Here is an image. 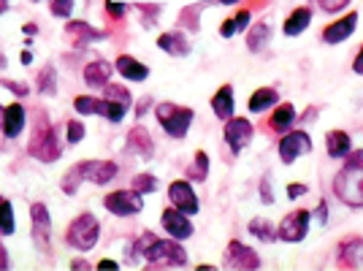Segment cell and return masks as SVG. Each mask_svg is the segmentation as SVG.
<instances>
[{
	"label": "cell",
	"instance_id": "obj_1",
	"mask_svg": "<svg viewBox=\"0 0 363 271\" xmlns=\"http://www.w3.org/2000/svg\"><path fill=\"white\" fill-rule=\"evenodd\" d=\"M333 193L342 204L363 209V152L350 155L345 168L333 177Z\"/></svg>",
	"mask_w": 363,
	"mask_h": 271
},
{
	"label": "cell",
	"instance_id": "obj_2",
	"mask_svg": "<svg viewBox=\"0 0 363 271\" xmlns=\"http://www.w3.org/2000/svg\"><path fill=\"white\" fill-rule=\"evenodd\" d=\"M117 163L111 160H82L76 163L65 177H62V193L65 196H74L79 190L82 182H92V184H108V182L117 177Z\"/></svg>",
	"mask_w": 363,
	"mask_h": 271
},
{
	"label": "cell",
	"instance_id": "obj_3",
	"mask_svg": "<svg viewBox=\"0 0 363 271\" xmlns=\"http://www.w3.org/2000/svg\"><path fill=\"white\" fill-rule=\"evenodd\" d=\"M155 114H157V120H160V125H163V131H166L171 138H184L187 131H190V125H193V117H196L193 109L177 106V104H171V101L155 106Z\"/></svg>",
	"mask_w": 363,
	"mask_h": 271
},
{
	"label": "cell",
	"instance_id": "obj_4",
	"mask_svg": "<svg viewBox=\"0 0 363 271\" xmlns=\"http://www.w3.org/2000/svg\"><path fill=\"white\" fill-rule=\"evenodd\" d=\"M101 239V223L95 220V214L90 211H84V214H79L74 223L68 226V233H65V241L79 250V253H90L92 247L98 244Z\"/></svg>",
	"mask_w": 363,
	"mask_h": 271
},
{
	"label": "cell",
	"instance_id": "obj_5",
	"mask_svg": "<svg viewBox=\"0 0 363 271\" xmlns=\"http://www.w3.org/2000/svg\"><path fill=\"white\" fill-rule=\"evenodd\" d=\"M150 260V266H187V253L184 247H179L177 239H155L147 244L144 255Z\"/></svg>",
	"mask_w": 363,
	"mask_h": 271
},
{
	"label": "cell",
	"instance_id": "obj_6",
	"mask_svg": "<svg viewBox=\"0 0 363 271\" xmlns=\"http://www.w3.org/2000/svg\"><path fill=\"white\" fill-rule=\"evenodd\" d=\"M33 157H38L41 163H52L62 155L60 150V138H57V131L52 125H44L38 133L30 138V147H28Z\"/></svg>",
	"mask_w": 363,
	"mask_h": 271
},
{
	"label": "cell",
	"instance_id": "obj_7",
	"mask_svg": "<svg viewBox=\"0 0 363 271\" xmlns=\"http://www.w3.org/2000/svg\"><path fill=\"white\" fill-rule=\"evenodd\" d=\"M309 223H312V211L309 209H298V211H290L288 217L279 223L277 228V236L282 241H303L306 233H309Z\"/></svg>",
	"mask_w": 363,
	"mask_h": 271
},
{
	"label": "cell",
	"instance_id": "obj_8",
	"mask_svg": "<svg viewBox=\"0 0 363 271\" xmlns=\"http://www.w3.org/2000/svg\"><path fill=\"white\" fill-rule=\"evenodd\" d=\"M104 206L117 217H133L138 211H144V201L136 190H114L104 198Z\"/></svg>",
	"mask_w": 363,
	"mask_h": 271
},
{
	"label": "cell",
	"instance_id": "obj_9",
	"mask_svg": "<svg viewBox=\"0 0 363 271\" xmlns=\"http://www.w3.org/2000/svg\"><path fill=\"white\" fill-rule=\"evenodd\" d=\"M30 220H33V241L41 253H52V217L41 201H35L30 206Z\"/></svg>",
	"mask_w": 363,
	"mask_h": 271
},
{
	"label": "cell",
	"instance_id": "obj_10",
	"mask_svg": "<svg viewBox=\"0 0 363 271\" xmlns=\"http://www.w3.org/2000/svg\"><path fill=\"white\" fill-rule=\"evenodd\" d=\"M312 152V138L303 131H288L279 141V160L282 163H296L301 155H309Z\"/></svg>",
	"mask_w": 363,
	"mask_h": 271
},
{
	"label": "cell",
	"instance_id": "obj_11",
	"mask_svg": "<svg viewBox=\"0 0 363 271\" xmlns=\"http://www.w3.org/2000/svg\"><path fill=\"white\" fill-rule=\"evenodd\" d=\"M252 133H255V128H252V122L247 120V117H230V120L225 122V131H223L225 144L230 147L233 155H239V152L252 141Z\"/></svg>",
	"mask_w": 363,
	"mask_h": 271
},
{
	"label": "cell",
	"instance_id": "obj_12",
	"mask_svg": "<svg viewBox=\"0 0 363 271\" xmlns=\"http://www.w3.org/2000/svg\"><path fill=\"white\" fill-rule=\"evenodd\" d=\"M168 198H171V206H177V209L184 211V214H198V209H201L190 179L171 182V184H168Z\"/></svg>",
	"mask_w": 363,
	"mask_h": 271
},
{
	"label": "cell",
	"instance_id": "obj_13",
	"mask_svg": "<svg viewBox=\"0 0 363 271\" xmlns=\"http://www.w3.org/2000/svg\"><path fill=\"white\" fill-rule=\"evenodd\" d=\"M160 223H163V231H166L171 239H190L193 236V223H190V214H184V211H179L177 206H171V209L163 211V217H160Z\"/></svg>",
	"mask_w": 363,
	"mask_h": 271
},
{
	"label": "cell",
	"instance_id": "obj_14",
	"mask_svg": "<svg viewBox=\"0 0 363 271\" xmlns=\"http://www.w3.org/2000/svg\"><path fill=\"white\" fill-rule=\"evenodd\" d=\"M225 266L228 269H260V258L252 247L242 241H230L225 250Z\"/></svg>",
	"mask_w": 363,
	"mask_h": 271
},
{
	"label": "cell",
	"instance_id": "obj_15",
	"mask_svg": "<svg viewBox=\"0 0 363 271\" xmlns=\"http://www.w3.org/2000/svg\"><path fill=\"white\" fill-rule=\"evenodd\" d=\"M355 28H358V14L352 11V14H345L342 19H333L331 25L323 31V41L325 44H342L355 33Z\"/></svg>",
	"mask_w": 363,
	"mask_h": 271
},
{
	"label": "cell",
	"instance_id": "obj_16",
	"mask_svg": "<svg viewBox=\"0 0 363 271\" xmlns=\"http://www.w3.org/2000/svg\"><path fill=\"white\" fill-rule=\"evenodd\" d=\"M336 260H339L342 269H358V266H363V239L350 236V239L342 241L339 250H336Z\"/></svg>",
	"mask_w": 363,
	"mask_h": 271
},
{
	"label": "cell",
	"instance_id": "obj_17",
	"mask_svg": "<svg viewBox=\"0 0 363 271\" xmlns=\"http://www.w3.org/2000/svg\"><path fill=\"white\" fill-rule=\"evenodd\" d=\"M0 128L9 138H16V136L25 131V106L22 104H9L3 109V120H0Z\"/></svg>",
	"mask_w": 363,
	"mask_h": 271
},
{
	"label": "cell",
	"instance_id": "obj_18",
	"mask_svg": "<svg viewBox=\"0 0 363 271\" xmlns=\"http://www.w3.org/2000/svg\"><path fill=\"white\" fill-rule=\"evenodd\" d=\"M65 33L74 35L79 44H92V41H104L106 38V31H98V28H92L87 22H82V19H68L65 22Z\"/></svg>",
	"mask_w": 363,
	"mask_h": 271
},
{
	"label": "cell",
	"instance_id": "obj_19",
	"mask_svg": "<svg viewBox=\"0 0 363 271\" xmlns=\"http://www.w3.org/2000/svg\"><path fill=\"white\" fill-rule=\"evenodd\" d=\"M114 68H117V74L122 79H128V82H144L147 76H150V68L144 65V62H138L136 57H130V55H120L117 62H114Z\"/></svg>",
	"mask_w": 363,
	"mask_h": 271
},
{
	"label": "cell",
	"instance_id": "obj_20",
	"mask_svg": "<svg viewBox=\"0 0 363 271\" xmlns=\"http://www.w3.org/2000/svg\"><path fill=\"white\" fill-rule=\"evenodd\" d=\"M128 152L130 155H138V157H152V152H155V144H152V136L147 133V128H141L136 125L130 133H128Z\"/></svg>",
	"mask_w": 363,
	"mask_h": 271
},
{
	"label": "cell",
	"instance_id": "obj_21",
	"mask_svg": "<svg viewBox=\"0 0 363 271\" xmlns=\"http://www.w3.org/2000/svg\"><path fill=\"white\" fill-rule=\"evenodd\" d=\"M157 46L166 52V55H174V57H182V55H190V41L187 35L179 31H168L157 38Z\"/></svg>",
	"mask_w": 363,
	"mask_h": 271
},
{
	"label": "cell",
	"instance_id": "obj_22",
	"mask_svg": "<svg viewBox=\"0 0 363 271\" xmlns=\"http://www.w3.org/2000/svg\"><path fill=\"white\" fill-rule=\"evenodd\" d=\"M233 109H236V104H233V87L225 84V87H220V90L214 92L212 111H214V117H217V120L228 122L230 117H233Z\"/></svg>",
	"mask_w": 363,
	"mask_h": 271
},
{
	"label": "cell",
	"instance_id": "obj_23",
	"mask_svg": "<svg viewBox=\"0 0 363 271\" xmlns=\"http://www.w3.org/2000/svg\"><path fill=\"white\" fill-rule=\"evenodd\" d=\"M111 71H114V65L106 60L90 62V65L84 68V84H87V87H106Z\"/></svg>",
	"mask_w": 363,
	"mask_h": 271
},
{
	"label": "cell",
	"instance_id": "obj_24",
	"mask_svg": "<svg viewBox=\"0 0 363 271\" xmlns=\"http://www.w3.org/2000/svg\"><path fill=\"white\" fill-rule=\"evenodd\" d=\"M296 125V106L293 104H279L272 114V131L274 133H288L290 128Z\"/></svg>",
	"mask_w": 363,
	"mask_h": 271
},
{
	"label": "cell",
	"instance_id": "obj_25",
	"mask_svg": "<svg viewBox=\"0 0 363 271\" xmlns=\"http://www.w3.org/2000/svg\"><path fill=\"white\" fill-rule=\"evenodd\" d=\"M309 22H312V9H306V6H301V9H296V11H290V16L285 19V25H282V31H285V35H301L306 28H309Z\"/></svg>",
	"mask_w": 363,
	"mask_h": 271
},
{
	"label": "cell",
	"instance_id": "obj_26",
	"mask_svg": "<svg viewBox=\"0 0 363 271\" xmlns=\"http://www.w3.org/2000/svg\"><path fill=\"white\" fill-rule=\"evenodd\" d=\"M325 147H328V155L339 160V157H347L352 152V141H350V136L345 131H331L325 136Z\"/></svg>",
	"mask_w": 363,
	"mask_h": 271
},
{
	"label": "cell",
	"instance_id": "obj_27",
	"mask_svg": "<svg viewBox=\"0 0 363 271\" xmlns=\"http://www.w3.org/2000/svg\"><path fill=\"white\" fill-rule=\"evenodd\" d=\"M279 104V92L274 90V87H260V90H255L252 95H250V111H255V114H260V111H266V109H272V106Z\"/></svg>",
	"mask_w": 363,
	"mask_h": 271
},
{
	"label": "cell",
	"instance_id": "obj_28",
	"mask_svg": "<svg viewBox=\"0 0 363 271\" xmlns=\"http://www.w3.org/2000/svg\"><path fill=\"white\" fill-rule=\"evenodd\" d=\"M269 38H272V25L269 22H257L247 33V49L250 52H260L263 46L269 44Z\"/></svg>",
	"mask_w": 363,
	"mask_h": 271
},
{
	"label": "cell",
	"instance_id": "obj_29",
	"mask_svg": "<svg viewBox=\"0 0 363 271\" xmlns=\"http://www.w3.org/2000/svg\"><path fill=\"white\" fill-rule=\"evenodd\" d=\"M209 177V155L203 150L196 152V157H193V163L187 168V179L190 182H206Z\"/></svg>",
	"mask_w": 363,
	"mask_h": 271
},
{
	"label": "cell",
	"instance_id": "obj_30",
	"mask_svg": "<svg viewBox=\"0 0 363 271\" xmlns=\"http://www.w3.org/2000/svg\"><path fill=\"white\" fill-rule=\"evenodd\" d=\"M247 231L255 236V239L260 241H277L279 236H277V228L266 220V217H255V220H250V226H247Z\"/></svg>",
	"mask_w": 363,
	"mask_h": 271
},
{
	"label": "cell",
	"instance_id": "obj_31",
	"mask_svg": "<svg viewBox=\"0 0 363 271\" xmlns=\"http://www.w3.org/2000/svg\"><path fill=\"white\" fill-rule=\"evenodd\" d=\"M35 90L41 92V95H55V92H57V71H55L52 65H46V68H41Z\"/></svg>",
	"mask_w": 363,
	"mask_h": 271
},
{
	"label": "cell",
	"instance_id": "obj_32",
	"mask_svg": "<svg viewBox=\"0 0 363 271\" xmlns=\"http://www.w3.org/2000/svg\"><path fill=\"white\" fill-rule=\"evenodd\" d=\"M128 109H130V106L122 104V101H114V98H104V117H106L108 122H114V125L125 120Z\"/></svg>",
	"mask_w": 363,
	"mask_h": 271
},
{
	"label": "cell",
	"instance_id": "obj_33",
	"mask_svg": "<svg viewBox=\"0 0 363 271\" xmlns=\"http://www.w3.org/2000/svg\"><path fill=\"white\" fill-rule=\"evenodd\" d=\"M74 109L79 114H101L104 117V101H98L92 95H79L74 101Z\"/></svg>",
	"mask_w": 363,
	"mask_h": 271
},
{
	"label": "cell",
	"instance_id": "obj_34",
	"mask_svg": "<svg viewBox=\"0 0 363 271\" xmlns=\"http://www.w3.org/2000/svg\"><path fill=\"white\" fill-rule=\"evenodd\" d=\"M14 228V206L9 201H0V236H11Z\"/></svg>",
	"mask_w": 363,
	"mask_h": 271
},
{
	"label": "cell",
	"instance_id": "obj_35",
	"mask_svg": "<svg viewBox=\"0 0 363 271\" xmlns=\"http://www.w3.org/2000/svg\"><path fill=\"white\" fill-rule=\"evenodd\" d=\"M130 190H136L138 196H147V193H155L157 190V179L152 174H136L133 182H130Z\"/></svg>",
	"mask_w": 363,
	"mask_h": 271
},
{
	"label": "cell",
	"instance_id": "obj_36",
	"mask_svg": "<svg viewBox=\"0 0 363 271\" xmlns=\"http://www.w3.org/2000/svg\"><path fill=\"white\" fill-rule=\"evenodd\" d=\"M104 98H114V101H122V104H133V98H130V92L125 90L122 84H106L104 87Z\"/></svg>",
	"mask_w": 363,
	"mask_h": 271
},
{
	"label": "cell",
	"instance_id": "obj_37",
	"mask_svg": "<svg viewBox=\"0 0 363 271\" xmlns=\"http://www.w3.org/2000/svg\"><path fill=\"white\" fill-rule=\"evenodd\" d=\"M84 136H87V131H84V122H79V120L68 122V128H65V138H68V144H79Z\"/></svg>",
	"mask_w": 363,
	"mask_h": 271
},
{
	"label": "cell",
	"instance_id": "obj_38",
	"mask_svg": "<svg viewBox=\"0 0 363 271\" xmlns=\"http://www.w3.org/2000/svg\"><path fill=\"white\" fill-rule=\"evenodd\" d=\"M52 16H60V19H68L74 14V0H52Z\"/></svg>",
	"mask_w": 363,
	"mask_h": 271
},
{
	"label": "cell",
	"instance_id": "obj_39",
	"mask_svg": "<svg viewBox=\"0 0 363 271\" xmlns=\"http://www.w3.org/2000/svg\"><path fill=\"white\" fill-rule=\"evenodd\" d=\"M318 6L325 14H339L342 9H347L350 0H318Z\"/></svg>",
	"mask_w": 363,
	"mask_h": 271
},
{
	"label": "cell",
	"instance_id": "obj_40",
	"mask_svg": "<svg viewBox=\"0 0 363 271\" xmlns=\"http://www.w3.org/2000/svg\"><path fill=\"white\" fill-rule=\"evenodd\" d=\"M250 19H252V9L247 6V9H242L239 14L233 16V22H236V31H247V25H250Z\"/></svg>",
	"mask_w": 363,
	"mask_h": 271
},
{
	"label": "cell",
	"instance_id": "obj_41",
	"mask_svg": "<svg viewBox=\"0 0 363 271\" xmlns=\"http://www.w3.org/2000/svg\"><path fill=\"white\" fill-rule=\"evenodd\" d=\"M106 11L114 16V19H120V16H125L128 6H125V3H114V0H106Z\"/></svg>",
	"mask_w": 363,
	"mask_h": 271
},
{
	"label": "cell",
	"instance_id": "obj_42",
	"mask_svg": "<svg viewBox=\"0 0 363 271\" xmlns=\"http://www.w3.org/2000/svg\"><path fill=\"white\" fill-rule=\"evenodd\" d=\"M306 184L303 182H293V184H288V198H301V196H306Z\"/></svg>",
	"mask_w": 363,
	"mask_h": 271
},
{
	"label": "cell",
	"instance_id": "obj_43",
	"mask_svg": "<svg viewBox=\"0 0 363 271\" xmlns=\"http://www.w3.org/2000/svg\"><path fill=\"white\" fill-rule=\"evenodd\" d=\"M3 87H6V90H11L14 95H28V92H30L28 84H19V82H3Z\"/></svg>",
	"mask_w": 363,
	"mask_h": 271
},
{
	"label": "cell",
	"instance_id": "obj_44",
	"mask_svg": "<svg viewBox=\"0 0 363 271\" xmlns=\"http://www.w3.org/2000/svg\"><path fill=\"white\" fill-rule=\"evenodd\" d=\"M260 201H263V204H274V193H272L269 179H263V184H260Z\"/></svg>",
	"mask_w": 363,
	"mask_h": 271
},
{
	"label": "cell",
	"instance_id": "obj_45",
	"mask_svg": "<svg viewBox=\"0 0 363 271\" xmlns=\"http://www.w3.org/2000/svg\"><path fill=\"white\" fill-rule=\"evenodd\" d=\"M233 33H236V22H233V19H225V22L220 25V35H223V38H230Z\"/></svg>",
	"mask_w": 363,
	"mask_h": 271
},
{
	"label": "cell",
	"instance_id": "obj_46",
	"mask_svg": "<svg viewBox=\"0 0 363 271\" xmlns=\"http://www.w3.org/2000/svg\"><path fill=\"white\" fill-rule=\"evenodd\" d=\"M352 71L363 76V46H361V52L355 55V60H352Z\"/></svg>",
	"mask_w": 363,
	"mask_h": 271
},
{
	"label": "cell",
	"instance_id": "obj_47",
	"mask_svg": "<svg viewBox=\"0 0 363 271\" xmlns=\"http://www.w3.org/2000/svg\"><path fill=\"white\" fill-rule=\"evenodd\" d=\"M150 104H152V98H144V101L136 106V117H144V114L150 111Z\"/></svg>",
	"mask_w": 363,
	"mask_h": 271
},
{
	"label": "cell",
	"instance_id": "obj_48",
	"mask_svg": "<svg viewBox=\"0 0 363 271\" xmlns=\"http://www.w3.org/2000/svg\"><path fill=\"white\" fill-rule=\"evenodd\" d=\"M318 220H320V223H325V220H328V206H325V201H320V206H318Z\"/></svg>",
	"mask_w": 363,
	"mask_h": 271
},
{
	"label": "cell",
	"instance_id": "obj_49",
	"mask_svg": "<svg viewBox=\"0 0 363 271\" xmlns=\"http://www.w3.org/2000/svg\"><path fill=\"white\" fill-rule=\"evenodd\" d=\"M22 33H25V35H38V25H33V22H25V25H22Z\"/></svg>",
	"mask_w": 363,
	"mask_h": 271
},
{
	"label": "cell",
	"instance_id": "obj_50",
	"mask_svg": "<svg viewBox=\"0 0 363 271\" xmlns=\"http://www.w3.org/2000/svg\"><path fill=\"white\" fill-rule=\"evenodd\" d=\"M71 269H92L87 260H82V258H76V260H71Z\"/></svg>",
	"mask_w": 363,
	"mask_h": 271
},
{
	"label": "cell",
	"instance_id": "obj_51",
	"mask_svg": "<svg viewBox=\"0 0 363 271\" xmlns=\"http://www.w3.org/2000/svg\"><path fill=\"white\" fill-rule=\"evenodd\" d=\"M98 269H120V266H117V263H114V260H101V263H98Z\"/></svg>",
	"mask_w": 363,
	"mask_h": 271
},
{
	"label": "cell",
	"instance_id": "obj_52",
	"mask_svg": "<svg viewBox=\"0 0 363 271\" xmlns=\"http://www.w3.org/2000/svg\"><path fill=\"white\" fill-rule=\"evenodd\" d=\"M9 266V255H6V250L0 247V269H6Z\"/></svg>",
	"mask_w": 363,
	"mask_h": 271
},
{
	"label": "cell",
	"instance_id": "obj_53",
	"mask_svg": "<svg viewBox=\"0 0 363 271\" xmlns=\"http://www.w3.org/2000/svg\"><path fill=\"white\" fill-rule=\"evenodd\" d=\"M33 62V55L30 52H22V65H30Z\"/></svg>",
	"mask_w": 363,
	"mask_h": 271
},
{
	"label": "cell",
	"instance_id": "obj_54",
	"mask_svg": "<svg viewBox=\"0 0 363 271\" xmlns=\"http://www.w3.org/2000/svg\"><path fill=\"white\" fill-rule=\"evenodd\" d=\"M9 11V0H0V16Z\"/></svg>",
	"mask_w": 363,
	"mask_h": 271
},
{
	"label": "cell",
	"instance_id": "obj_55",
	"mask_svg": "<svg viewBox=\"0 0 363 271\" xmlns=\"http://www.w3.org/2000/svg\"><path fill=\"white\" fill-rule=\"evenodd\" d=\"M217 3H223V6H233V3H239V0H217Z\"/></svg>",
	"mask_w": 363,
	"mask_h": 271
},
{
	"label": "cell",
	"instance_id": "obj_56",
	"mask_svg": "<svg viewBox=\"0 0 363 271\" xmlns=\"http://www.w3.org/2000/svg\"><path fill=\"white\" fill-rule=\"evenodd\" d=\"M30 3H41V0H30Z\"/></svg>",
	"mask_w": 363,
	"mask_h": 271
},
{
	"label": "cell",
	"instance_id": "obj_57",
	"mask_svg": "<svg viewBox=\"0 0 363 271\" xmlns=\"http://www.w3.org/2000/svg\"><path fill=\"white\" fill-rule=\"evenodd\" d=\"M0 120H3V111H0Z\"/></svg>",
	"mask_w": 363,
	"mask_h": 271
}]
</instances>
